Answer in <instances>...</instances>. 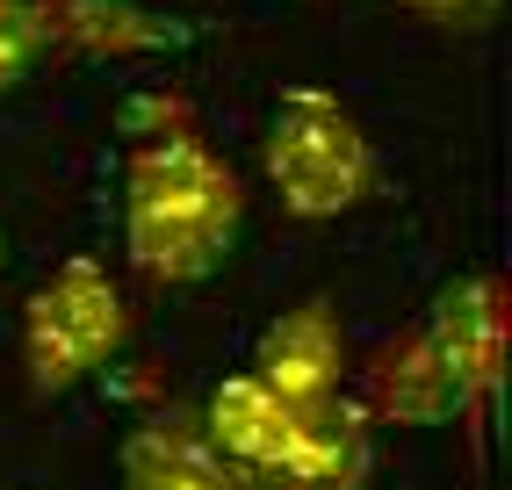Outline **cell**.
<instances>
[{"label":"cell","mask_w":512,"mask_h":490,"mask_svg":"<svg viewBox=\"0 0 512 490\" xmlns=\"http://www.w3.org/2000/svg\"><path fill=\"white\" fill-rule=\"evenodd\" d=\"M123 339H130L123 289L94 260H65L22 310V361H29V382L44 397L80 390L87 375H101L123 354Z\"/></svg>","instance_id":"2"},{"label":"cell","mask_w":512,"mask_h":490,"mask_svg":"<svg viewBox=\"0 0 512 490\" xmlns=\"http://www.w3.org/2000/svg\"><path fill=\"white\" fill-rule=\"evenodd\" d=\"M238 224H246V188L238 173L202 145L174 130L130 152L123 173V253L145 282H210L231 260Z\"/></svg>","instance_id":"1"},{"label":"cell","mask_w":512,"mask_h":490,"mask_svg":"<svg viewBox=\"0 0 512 490\" xmlns=\"http://www.w3.org/2000/svg\"><path fill=\"white\" fill-rule=\"evenodd\" d=\"M51 37H58L51 0H0V94L37 73V58L51 51Z\"/></svg>","instance_id":"10"},{"label":"cell","mask_w":512,"mask_h":490,"mask_svg":"<svg viewBox=\"0 0 512 490\" xmlns=\"http://www.w3.org/2000/svg\"><path fill=\"white\" fill-rule=\"evenodd\" d=\"M267 181L282 188L296 217H339L375 181V152L361 123L318 87H289L267 123Z\"/></svg>","instance_id":"3"},{"label":"cell","mask_w":512,"mask_h":490,"mask_svg":"<svg viewBox=\"0 0 512 490\" xmlns=\"http://www.w3.org/2000/svg\"><path fill=\"white\" fill-rule=\"evenodd\" d=\"M433 8H462V0H433Z\"/></svg>","instance_id":"12"},{"label":"cell","mask_w":512,"mask_h":490,"mask_svg":"<svg viewBox=\"0 0 512 490\" xmlns=\"http://www.w3.org/2000/svg\"><path fill=\"white\" fill-rule=\"evenodd\" d=\"M375 411L397 418V426H448V418H469V404L455 390L448 361H440V346L426 339V325L383 354V368H375Z\"/></svg>","instance_id":"9"},{"label":"cell","mask_w":512,"mask_h":490,"mask_svg":"<svg viewBox=\"0 0 512 490\" xmlns=\"http://www.w3.org/2000/svg\"><path fill=\"white\" fill-rule=\"evenodd\" d=\"M246 490H318V483H296V476H246Z\"/></svg>","instance_id":"11"},{"label":"cell","mask_w":512,"mask_h":490,"mask_svg":"<svg viewBox=\"0 0 512 490\" xmlns=\"http://www.w3.org/2000/svg\"><path fill=\"white\" fill-rule=\"evenodd\" d=\"M368 462H375V447H368V411H361L347 390L296 404V440H289L282 476L318 483V490H361Z\"/></svg>","instance_id":"8"},{"label":"cell","mask_w":512,"mask_h":490,"mask_svg":"<svg viewBox=\"0 0 512 490\" xmlns=\"http://www.w3.org/2000/svg\"><path fill=\"white\" fill-rule=\"evenodd\" d=\"M123 490H246L195 418H152L123 440Z\"/></svg>","instance_id":"7"},{"label":"cell","mask_w":512,"mask_h":490,"mask_svg":"<svg viewBox=\"0 0 512 490\" xmlns=\"http://www.w3.org/2000/svg\"><path fill=\"white\" fill-rule=\"evenodd\" d=\"M426 339L440 346V361H448L462 404L476 411V404L491 397V382H498V354H505V296H498L491 274H469V282L440 289L433 318H426Z\"/></svg>","instance_id":"5"},{"label":"cell","mask_w":512,"mask_h":490,"mask_svg":"<svg viewBox=\"0 0 512 490\" xmlns=\"http://www.w3.org/2000/svg\"><path fill=\"white\" fill-rule=\"evenodd\" d=\"M253 382H267L282 404H311V397H339V390H347V339H339L332 303L282 310V318L260 332Z\"/></svg>","instance_id":"4"},{"label":"cell","mask_w":512,"mask_h":490,"mask_svg":"<svg viewBox=\"0 0 512 490\" xmlns=\"http://www.w3.org/2000/svg\"><path fill=\"white\" fill-rule=\"evenodd\" d=\"M202 433H210V447L224 454L231 469H246V476H282L289 462V440H296V404H282L267 382L253 375H231L210 390V404H202L195 418Z\"/></svg>","instance_id":"6"}]
</instances>
